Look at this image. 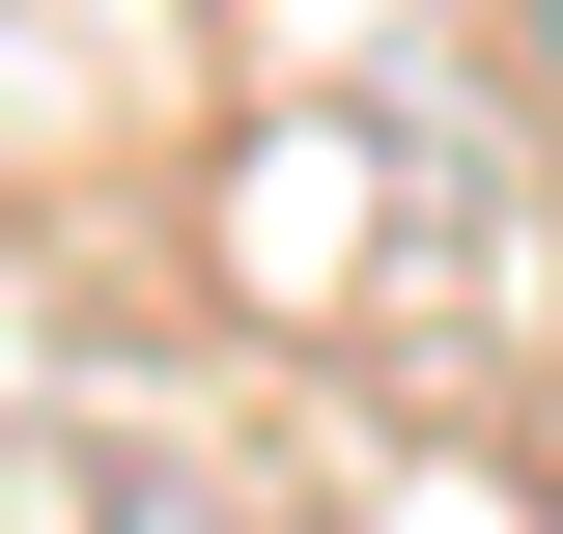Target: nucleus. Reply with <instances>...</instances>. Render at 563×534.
Masks as SVG:
<instances>
[{"mask_svg":"<svg viewBox=\"0 0 563 534\" xmlns=\"http://www.w3.org/2000/svg\"><path fill=\"white\" fill-rule=\"evenodd\" d=\"M536 57H563V0H536Z\"/></svg>","mask_w":563,"mask_h":534,"instance_id":"1","label":"nucleus"}]
</instances>
